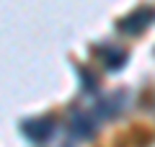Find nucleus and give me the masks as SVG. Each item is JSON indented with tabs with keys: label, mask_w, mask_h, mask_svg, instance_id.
I'll return each instance as SVG.
<instances>
[{
	"label": "nucleus",
	"mask_w": 155,
	"mask_h": 147,
	"mask_svg": "<svg viewBox=\"0 0 155 147\" xmlns=\"http://www.w3.org/2000/svg\"><path fill=\"white\" fill-rule=\"evenodd\" d=\"M52 132H54V126H52V121H47V119L26 121V124H23V134H26L31 142H47L52 137Z\"/></svg>",
	"instance_id": "1"
}]
</instances>
